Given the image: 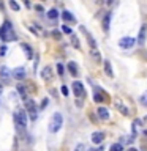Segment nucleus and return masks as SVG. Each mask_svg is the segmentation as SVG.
I'll return each mask as SVG.
<instances>
[{"mask_svg":"<svg viewBox=\"0 0 147 151\" xmlns=\"http://www.w3.org/2000/svg\"><path fill=\"white\" fill-rule=\"evenodd\" d=\"M62 124H63V118H62V113H54L51 118V123H49V132H57L60 131Z\"/></svg>","mask_w":147,"mask_h":151,"instance_id":"obj_2","label":"nucleus"},{"mask_svg":"<svg viewBox=\"0 0 147 151\" xmlns=\"http://www.w3.org/2000/svg\"><path fill=\"white\" fill-rule=\"evenodd\" d=\"M96 113H98V117L101 118V120H109V110H108V109H104V107H98Z\"/></svg>","mask_w":147,"mask_h":151,"instance_id":"obj_11","label":"nucleus"},{"mask_svg":"<svg viewBox=\"0 0 147 151\" xmlns=\"http://www.w3.org/2000/svg\"><path fill=\"white\" fill-rule=\"evenodd\" d=\"M74 151H86V146H84V143H79L78 146L74 148Z\"/></svg>","mask_w":147,"mask_h":151,"instance_id":"obj_32","label":"nucleus"},{"mask_svg":"<svg viewBox=\"0 0 147 151\" xmlns=\"http://www.w3.org/2000/svg\"><path fill=\"white\" fill-rule=\"evenodd\" d=\"M25 110H27V113L30 115L32 120H37L38 109H37V104H35L32 99H25Z\"/></svg>","mask_w":147,"mask_h":151,"instance_id":"obj_3","label":"nucleus"},{"mask_svg":"<svg viewBox=\"0 0 147 151\" xmlns=\"http://www.w3.org/2000/svg\"><path fill=\"white\" fill-rule=\"evenodd\" d=\"M103 65H104V73H106V76H109V77H114V73H112V66H111V61H109V60H104V61H103Z\"/></svg>","mask_w":147,"mask_h":151,"instance_id":"obj_12","label":"nucleus"},{"mask_svg":"<svg viewBox=\"0 0 147 151\" xmlns=\"http://www.w3.org/2000/svg\"><path fill=\"white\" fill-rule=\"evenodd\" d=\"M117 109H119V110L122 112L123 115H128V109L125 107V106H123V104H120V102H117Z\"/></svg>","mask_w":147,"mask_h":151,"instance_id":"obj_25","label":"nucleus"},{"mask_svg":"<svg viewBox=\"0 0 147 151\" xmlns=\"http://www.w3.org/2000/svg\"><path fill=\"white\" fill-rule=\"evenodd\" d=\"M22 49H24V52H25V55H27V58H32L33 57V52H32V47L29 46V44H22Z\"/></svg>","mask_w":147,"mask_h":151,"instance_id":"obj_17","label":"nucleus"},{"mask_svg":"<svg viewBox=\"0 0 147 151\" xmlns=\"http://www.w3.org/2000/svg\"><path fill=\"white\" fill-rule=\"evenodd\" d=\"M35 10H37L38 13H43V11H45V8L41 7V5H35Z\"/></svg>","mask_w":147,"mask_h":151,"instance_id":"obj_33","label":"nucleus"},{"mask_svg":"<svg viewBox=\"0 0 147 151\" xmlns=\"http://www.w3.org/2000/svg\"><path fill=\"white\" fill-rule=\"evenodd\" d=\"M139 101H141V104L146 106V107H147V91L142 94V96H141V99H139Z\"/></svg>","mask_w":147,"mask_h":151,"instance_id":"obj_28","label":"nucleus"},{"mask_svg":"<svg viewBox=\"0 0 147 151\" xmlns=\"http://www.w3.org/2000/svg\"><path fill=\"white\" fill-rule=\"evenodd\" d=\"M17 91H19V94H21V96H22V99H27V93H25V87H24V85H22V84H19V85H17Z\"/></svg>","mask_w":147,"mask_h":151,"instance_id":"obj_18","label":"nucleus"},{"mask_svg":"<svg viewBox=\"0 0 147 151\" xmlns=\"http://www.w3.org/2000/svg\"><path fill=\"white\" fill-rule=\"evenodd\" d=\"M73 93L76 94V98H82V96H86V91H84V85H82L81 82L76 80L74 84H73Z\"/></svg>","mask_w":147,"mask_h":151,"instance_id":"obj_5","label":"nucleus"},{"mask_svg":"<svg viewBox=\"0 0 147 151\" xmlns=\"http://www.w3.org/2000/svg\"><path fill=\"white\" fill-rule=\"evenodd\" d=\"M63 65L62 63H57V73H59V76H63Z\"/></svg>","mask_w":147,"mask_h":151,"instance_id":"obj_29","label":"nucleus"},{"mask_svg":"<svg viewBox=\"0 0 147 151\" xmlns=\"http://www.w3.org/2000/svg\"><path fill=\"white\" fill-rule=\"evenodd\" d=\"M134 44H136V38H131V36H125L119 41V46L122 49H131Z\"/></svg>","mask_w":147,"mask_h":151,"instance_id":"obj_4","label":"nucleus"},{"mask_svg":"<svg viewBox=\"0 0 147 151\" xmlns=\"http://www.w3.org/2000/svg\"><path fill=\"white\" fill-rule=\"evenodd\" d=\"M41 76H43V79H45L46 82H49L52 79V68L51 66H45L43 71H41Z\"/></svg>","mask_w":147,"mask_h":151,"instance_id":"obj_8","label":"nucleus"},{"mask_svg":"<svg viewBox=\"0 0 147 151\" xmlns=\"http://www.w3.org/2000/svg\"><path fill=\"white\" fill-rule=\"evenodd\" d=\"M62 32H63V33H67V35H73L71 28H70L68 25H62Z\"/></svg>","mask_w":147,"mask_h":151,"instance_id":"obj_26","label":"nucleus"},{"mask_svg":"<svg viewBox=\"0 0 147 151\" xmlns=\"http://www.w3.org/2000/svg\"><path fill=\"white\" fill-rule=\"evenodd\" d=\"M146 35H147V25H142L139 30V36H138V43L139 44L146 43Z\"/></svg>","mask_w":147,"mask_h":151,"instance_id":"obj_10","label":"nucleus"},{"mask_svg":"<svg viewBox=\"0 0 147 151\" xmlns=\"http://www.w3.org/2000/svg\"><path fill=\"white\" fill-rule=\"evenodd\" d=\"M3 93V87H2V85H0V94Z\"/></svg>","mask_w":147,"mask_h":151,"instance_id":"obj_39","label":"nucleus"},{"mask_svg":"<svg viewBox=\"0 0 147 151\" xmlns=\"http://www.w3.org/2000/svg\"><path fill=\"white\" fill-rule=\"evenodd\" d=\"M52 36H54V40H60L62 38V33L59 30H52Z\"/></svg>","mask_w":147,"mask_h":151,"instance_id":"obj_30","label":"nucleus"},{"mask_svg":"<svg viewBox=\"0 0 147 151\" xmlns=\"http://www.w3.org/2000/svg\"><path fill=\"white\" fill-rule=\"evenodd\" d=\"M60 91H62V94H63V96H68V87H67V85H62L60 87Z\"/></svg>","mask_w":147,"mask_h":151,"instance_id":"obj_27","label":"nucleus"},{"mask_svg":"<svg viewBox=\"0 0 147 151\" xmlns=\"http://www.w3.org/2000/svg\"><path fill=\"white\" fill-rule=\"evenodd\" d=\"M90 55H92L96 61H101V55H100L98 49H92V50H90Z\"/></svg>","mask_w":147,"mask_h":151,"instance_id":"obj_20","label":"nucleus"},{"mask_svg":"<svg viewBox=\"0 0 147 151\" xmlns=\"http://www.w3.org/2000/svg\"><path fill=\"white\" fill-rule=\"evenodd\" d=\"M104 148L103 146H96V148H92V150H89V151H103Z\"/></svg>","mask_w":147,"mask_h":151,"instance_id":"obj_34","label":"nucleus"},{"mask_svg":"<svg viewBox=\"0 0 147 151\" xmlns=\"http://www.w3.org/2000/svg\"><path fill=\"white\" fill-rule=\"evenodd\" d=\"M0 38L3 41H16V33H14L13 27H11V22L10 20H5L3 25H2V28H0Z\"/></svg>","mask_w":147,"mask_h":151,"instance_id":"obj_1","label":"nucleus"},{"mask_svg":"<svg viewBox=\"0 0 147 151\" xmlns=\"http://www.w3.org/2000/svg\"><path fill=\"white\" fill-rule=\"evenodd\" d=\"M112 3H114V0H106V5H108V7H111Z\"/></svg>","mask_w":147,"mask_h":151,"instance_id":"obj_37","label":"nucleus"},{"mask_svg":"<svg viewBox=\"0 0 147 151\" xmlns=\"http://www.w3.org/2000/svg\"><path fill=\"white\" fill-rule=\"evenodd\" d=\"M71 44H73V47H74V49H79V47H81L79 40H78V36H76V35H71Z\"/></svg>","mask_w":147,"mask_h":151,"instance_id":"obj_23","label":"nucleus"},{"mask_svg":"<svg viewBox=\"0 0 147 151\" xmlns=\"http://www.w3.org/2000/svg\"><path fill=\"white\" fill-rule=\"evenodd\" d=\"M103 140H104V134H103V132L96 131V132H93V134H92V142L95 145H100Z\"/></svg>","mask_w":147,"mask_h":151,"instance_id":"obj_9","label":"nucleus"},{"mask_svg":"<svg viewBox=\"0 0 147 151\" xmlns=\"http://www.w3.org/2000/svg\"><path fill=\"white\" fill-rule=\"evenodd\" d=\"M10 76H11V73H10V69H8L7 66H0V77L3 79V80H8Z\"/></svg>","mask_w":147,"mask_h":151,"instance_id":"obj_13","label":"nucleus"},{"mask_svg":"<svg viewBox=\"0 0 147 151\" xmlns=\"http://www.w3.org/2000/svg\"><path fill=\"white\" fill-rule=\"evenodd\" d=\"M24 5H25V7H27V8H30V7H32V5H30V2H29V0H24Z\"/></svg>","mask_w":147,"mask_h":151,"instance_id":"obj_35","label":"nucleus"},{"mask_svg":"<svg viewBox=\"0 0 147 151\" xmlns=\"http://www.w3.org/2000/svg\"><path fill=\"white\" fill-rule=\"evenodd\" d=\"M87 43H89V46L92 47V49H96L95 40H93V36H92V35H89V33H87Z\"/></svg>","mask_w":147,"mask_h":151,"instance_id":"obj_22","label":"nucleus"},{"mask_svg":"<svg viewBox=\"0 0 147 151\" xmlns=\"http://www.w3.org/2000/svg\"><path fill=\"white\" fill-rule=\"evenodd\" d=\"M109 24H111V13H108L106 16L103 17V30L104 32L109 30Z\"/></svg>","mask_w":147,"mask_h":151,"instance_id":"obj_15","label":"nucleus"},{"mask_svg":"<svg viewBox=\"0 0 147 151\" xmlns=\"http://www.w3.org/2000/svg\"><path fill=\"white\" fill-rule=\"evenodd\" d=\"M48 106V99H43V104H41V107H46Z\"/></svg>","mask_w":147,"mask_h":151,"instance_id":"obj_36","label":"nucleus"},{"mask_svg":"<svg viewBox=\"0 0 147 151\" xmlns=\"http://www.w3.org/2000/svg\"><path fill=\"white\" fill-rule=\"evenodd\" d=\"M62 19L65 20V22H74V16H73L70 11H62Z\"/></svg>","mask_w":147,"mask_h":151,"instance_id":"obj_14","label":"nucleus"},{"mask_svg":"<svg viewBox=\"0 0 147 151\" xmlns=\"http://www.w3.org/2000/svg\"><path fill=\"white\" fill-rule=\"evenodd\" d=\"M111 151H123V145H122V143H114V145H111Z\"/></svg>","mask_w":147,"mask_h":151,"instance_id":"obj_24","label":"nucleus"},{"mask_svg":"<svg viewBox=\"0 0 147 151\" xmlns=\"http://www.w3.org/2000/svg\"><path fill=\"white\" fill-rule=\"evenodd\" d=\"M48 17H49V19H52V20L57 19V17H59V11L55 10V8H51V10L48 11Z\"/></svg>","mask_w":147,"mask_h":151,"instance_id":"obj_19","label":"nucleus"},{"mask_svg":"<svg viewBox=\"0 0 147 151\" xmlns=\"http://www.w3.org/2000/svg\"><path fill=\"white\" fill-rule=\"evenodd\" d=\"M93 99H95V102H108V101H109V96H108L104 91H95V93H93Z\"/></svg>","mask_w":147,"mask_h":151,"instance_id":"obj_6","label":"nucleus"},{"mask_svg":"<svg viewBox=\"0 0 147 151\" xmlns=\"http://www.w3.org/2000/svg\"><path fill=\"white\" fill-rule=\"evenodd\" d=\"M68 71H70V74H71L73 77H76V76H78V68H76L74 61H70V63H68Z\"/></svg>","mask_w":147,"mask_h":151,"instance_id":"obj_16","label":"nucleus"},{"mask_svg":"<svg viewBox=\"0 0 147 151\" xmlns=\"http://www.w3.org/2000/svg\"><path fill=\"white\" fill-rule=\"evenodd\" d=\"M11 76H13L16 80H22V79L25 77V69L24 68H14V69L11 71Z\"/></svg>","mask_w":147,"mask_h":151,"instance_id":"obj_7","label":"nucleus"},{"mask_svg":"<svg viewBox=\"0 0 147 151\" xmlns=\"http://www.w3.org/2000/svg\"><path fill=\"white\" fill-rule=\"evenodd\" d=\"M127 151H138V150H136V148H128Z\"/></svg>","mask_w":147,"mask_h":151,"instance_id":"obj_38","label":"nucleus"},{"mask_svg":"<svg viewBox=\"0 0 147 151\" xmlns=\"http://www.w3.org/2000/svg\"><path fill=\"white\" fill-rule=\"evenodd\" d=\"M7 46H2L0 47V57H5V55H7Z\"/></svg>","mask_w":147,"mask_h":151,"instance_id":"obj_31","label":"nucleus"},{"mask_svg":"<svg viewBox=\"0 0 147 151\" xmlns=\"http://www.w3.org/2000/svg\"><path fill=\"white\" fill-rule=\"evenodd\" d=\"M8 5H10V8H11V10H13V11H19V3H17V2H16V0H10V2H8Z\"/></svg>","mask_w":147,"mask_h":151,"instance_id":"obj_21","label":"nucleus"}]
</instances>
